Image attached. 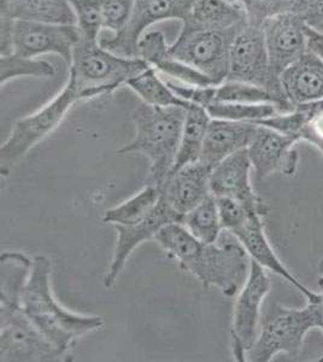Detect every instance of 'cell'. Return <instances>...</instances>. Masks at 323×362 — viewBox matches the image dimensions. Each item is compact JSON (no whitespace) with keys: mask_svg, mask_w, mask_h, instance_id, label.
Here are the masks:
<instances>
[{"mask_svg":"<svg viewBox=\"0 0 323 362\" xmlns=\"http://www.w3.org/2000/svg\"><path fill=\"white\" fill-rule=\"evenodd\" d=\"M153 240L182 271L196 276L205 288H218L225 296H237L249 276L251 257L233 235L223 239L221 233L216 243L205 244L182 223H169Z\"/></svg>","mask_w":323,"mask_h":362,"instance_id":"cell-1","label":"cell"},{"mask_svg":"<svg viewBox=\"0 0 323 362\" xmlns=\"http://www.w3.org/2000/svg\"><path fill=\"white\" fill-rule=\"evenodd\" d=\"M52 264L45 255L33 257V267L22 296V308L34 325L54 346L71 358V350L80 338L104 325L98 315L74 313L61 305L51 286Z\"/></svg>","mask_w":323,"mask_h":362,"instance_id":"cell-2","label":"cell"},{"mask_svg":"<svg viewBox=\"0 0 323 362\" xmlns=\"http://www.w3.org/2000/svg\"><path fill=\"white\" fill-rule=\"evenodd\" d=\"M187 107H155L141 103L135 107V136L131 143L117 150L119 155L143 153L150 160L151 184L160 185L175 165L180 148Z\"/></svg>","mask_w":323,"mask_h":362,"instance_id":"cell-3","label":"cell"},{"mask_svg":"<svg viewBox=\"0 0 323 362\" xmlns=\"http://www.w3.org/2000/svg\"><path fill=\"white\" fill-rule=\"evenodd\" d=\"M69 66L68 83L76 88L83 100H88L110 95L150 66L139 57L112 54L102 47L99 42L81 35Z\"/></svg>","mask_w":323,"mask_h":362,"instance_id":"cell-4","label":"cell"},{"mask_svg":"<svg viewBox=\"0 0 323 362\" xmlns=\"http://www.w3.org/2000/svg\"><path fill=\"white\" fill-rule=\"evenodd\" d=\"M315 329L309 308H287L278 300L264 307L258 337L246 361L269 362L280 354L298 358L310 329Z\"/></svg>","mask_w":323,"mask_h":362,"instance_id":"cell-5","label":"cell"},{"mask_svg":"<svg viewBox=\"0 0 323 362\" xmlns=\"http://www.w3.org/2000/svg\"><path fill=\"white\" fill-rule=\"evenodd\" d=\"M81 95L71 83H66L63 90L49 103L32 115L20 119L0 148V174L8 177L13 167L27 153L54 132L66 119L75 104L82 102Z\"/></svg>","mask_w":323,"mask_h":362,"instance_id":"cell-6","label":"cell"},{"mask_svg":"<svg viewBox=\"0 0 323 362\" xmlns=\"http://www.w3.org/2000/svg\"><path fill=\"white\" fill-rule=\"evenodd\" d=\"M237 33L184 20L179 37L169 45V54L220 85L228 78L230 47Z\"/></svg>","mask_w":323,"mask_h":362,"instance_id":"cell-7","label":"cell"},{"mask_svg":"<svg viewBox=\"0 0 323 362\" xmlns=\"http://www.w3.org/2000/svg\"><path fill=\"white\" fill-rule=\"evenodd\" d=\"M225 81H240L264 88L276 99L280 114L295 109L283 93L280 80L271 75L266 37L259 25L247 23L234 37L229 54L228 78Z\"/></svg>","mask_w":323,"mask_h":362,"instance_id":"cell-8","label":"cell"},{"mask_svg":"<svg viewBox=\"0 0 323 362\" xmlns=\"http://www.w3.org/2000/svg\"><path fill=\"white\" fill-rule=\"evenodd\" d=\"M71 358L63 354L33 321L22 305H0V361L59 362Z\"/></svg>","mask_w":323,"mask_h":362,"instance_id":"cell-9","label":"cell"},{"mask_svg":"<svg viewBox=\"0 0 323 362\" xmlns=\"http://www.w3.org/2000/svg\"><path fill=\"white\" fill-rule=\"evenodd\" d=\"M270 290L271 281L264 268L251 259L249 276L234 305L230 346L235 361L245 362L247 353L257 339L263 305Z\"/></svg>","mask_w":323,"mask_h":362,"instance_id":"cell-10","label":"cell"},{"mask_svg":"<svg viewBox=\"0 0 323 362\" xmlns=\"http://www.w3.org/2000/svg\"><path fill=\"white\" fill-rule=\"evenodd\" d=\"M196 0H135L131 18L114 37H104L99 44L122 57H138V47L145 30L165 20L184 22L192 13Z\"/></svg>","mask_w":323,"mask_h":362,"instance_id":"cell-11","label":"cell"},{"mask_svg":"<svg viewBox=\"0 0 323 362\" xmlns=\"http://www.w3.org/2000/svg\"><path fill=\"white\" fill-rule=\"evenodd\" d=\"M80 39L81 33L76 25L16 20L11 32V49L25 57L58 54L70 64Z\"/></svg>","mask_w":323,"mask_h":362,"instance_id":"cell-12","label":"cell"},{"mask_svg":"<svg viewBox=\"0 0 323 362\" xmlns=\"http://www.w3.org/2000/svg\"><path fill=\"white\" fill-rule=\"evenodd\" d=\"M299 140L275 129L259 126L249 146L246 148L258 180L273 174L293 177L298 169L299 155L295 145Z\"/></svg>","mask_w":323,"mask_h":362,"instance_id":"cell-13","label":"cell"},{"mask_svg":"<svg viewBox=\"0 0 323 362\" xmlns=\"http://www.w3.org/2000/svg\"><path fill=\"white\" fill-rule=\"evenodd\" d=\"M252 165L246 148L230 155L216 165L210 177V192L215 197H227L246 206L254 214L266 218L269 214L268 203L254 192L249 173Z\"/></svg>","mask_w":323,"mask_h":362,"instance_id":"cell-14","label":"cell"},{"mask_svg":"<svg viewBox=\"0 0 323 362\" xmlns=\"http://www.w3.org/2000/svg\"><path fill=\"white\" fill-rule=\"evenodd\" d=\"M307 23L295 13L271 17L263 23L270 71L276 80L307 51Z\"/></svg>","mask_w":323,"mask_h":362,"instance_id":"cell-15","label":"cell"},{"mask_svg":"<svg viewBox=\"0 0 323 362\" xmlns=\"http://www.w3.org/2000/svg\"><path fill=\"white\" fill-rule=\"evenodd\" d=\"M184 218L175 213L170 206L160 198V202L152 210L151 214L141 223L129 226H114L117 230V242L114 247V256L110 267L104 276V286L109 288L114 286L121 272L126 266L131 252L141 244L153 240L155 235L169 223H182Z\"/></svg>","mask_w":323,"mask_h":362,"instance_id":"cell-16","label":"cell"},{"mask_svg":"<svg viewBox=\"0 0 323 362\" xmlns=\"http://www.w3.org/2000/svg\"><path fill=\"white\" fill-rule=\"evenodd\" d=\"M213 169L198 160L172 170L160 184V198L175 213L184 215L208 197L210 192V177Z\"/></svg>","mask_w":323,"mask_h":362,"instance_id":"cell-17","label":"cell"},{"mask_svg":"<svg viewBox=\"0 0 323 362\" xmlns=\"http://www.w3.org/2000/svg\"><path fill=\"white\" fill-rule=\"evenodd\" d=\"M235 238L240 242L242 247H245L251 259L254 262L261 264L264 269L273 272L278 276H281L287 283L293 285L299 293H302L307 298V302H317L321 298V293H315L310 288L297 279L283 264V261L278 259L273 247L270 245L269 240L266 238L264 232V223L263 218L254 215L242 223V226L237 227L230 232Z\"/></svg>","mask_w":323,"mask_h":362,"instance_id":"cell-18","label":"cell"},{"mask_svg":"<svg viewBox=\"0 0 323 362\" xmlns=\"http://www.w3.org/2000/svg\"><path fill=\"white\" fill-rule=\"evenodd\" d=\"M138 57L165 78H172L177 83L196 87L215 85L209 76L172 57L169 54V45L165 37L158 30L143 34L138 47Z\"/></svg>","mask_w":323,"mask_h":362,"instance_id":"cell-19","label":"cell"},{"mask_svg":"<svg viewBox=\"0 0 323 362\" xmlns=\"http://www.w3.org/2000/svg\"><path fill=\"white\" fill-rule=\"evenodd\" d=\"M256 129L254 122L211 119L199 160L210 169L215 168L227 157L247 148Z\"/></svg>","mask_w":323,"mask_h":362,"instance_id":"cell-20","label":"cell"},{"mask_svg":"<svg viewBox=\"0 0 323 362\" xmlns=\"http://www.w3.org/2000/svg\"><path fill=\"white\" fill-rule=\"evenodd\" d=\"M283 93L293 107L323 99V61L310 51L280 76Z\"/></svg>","mask_w":323,"mask_h":362,"instance_id":"cell-21","label":"cell"},{"mask_svg":"<svg viewBox=\"0 0 323 362\" xmlns=\"http://www.w3.org/2000/svg\"><path fill=\"white\" fill-rule=\"evenodd\" d=\"M0 20L76 25L69 0H0Z\"/></svg>","mask_w":323,"mask_h":362,"instance_id":"cell-22","label":"cell"},{"mask_svg":"<svg viewBox=\"0 0 323 362\" xmlns=\"http://www.w3.org/2000/svg\"><path fill=\"white\" fill-rule=\"evenodd\" d=\"M186 20L208 28L240 32L247 23L245 8L229 0H196Z\"/></svg>","mask_w":323,"mask_h":362,"instance_id":"cell-23","label":"cell"},{"mask_svg":"<svg viewBox=\"0 0 323 362\" xmlns=\"http://www.w3.org/2000/svg\"><path fill=\"white\" fill-rule=\"evenodd\" d=\"M210 121L211 117L205 107L194 103L187 107L180 148L177 151L172 170L182 168L184 165H191V163H196L201 160L205 136H206Z\"/></svg>","mask_w":323,"mask_h":362,"instance_id":"cell-24","label":"cell"},{"mask_svg":"<svg viewBox=\"0 0 323 362\" xmlns=\"http://www.w3.org/2000/svg\"><path fill=\"white\" fill-rule=\"evenodd\" d=\"M0 262V305H22V296L33 267V259L18 251H6L1 254Z\"/></svg>","mask_w":323,"mask_h":362,"instance_id":"cell-25","label":"cell"},{"mask_svg":"<svg viewBox=\"0 0 323 362\" xmlns=\"http://www.w3.org/2000/svg\"><path fill=\"white\" fill-rule=\"evenodd\" d=\"M213 103H271L276 107V99L268 90L251 83L225 81L201 88L199 98L201 107H206Z\"/></svg>","mask_w":323,"mask_h":362,"instance_id":"cell-26","label":"cell"},{"mask_svg":"<svg viewBox=\"0 0 323 362\" xmlns=\"http://www.w3.org/2000/svg\"><path fill=\"white\" fill-rule=\"evenodd\" d=\"M160 199V186L150 184L119 206L107 209L102 216V221L112 226H129L141 223L151 214Z\"/></svg>","mask_w":323,"mask_h":362,"instance_id":"cell-27","label":"cell"},{"mask_svg":"<svg viewBox=\"0 0 323 362\" xmlns=\"http://www.w3.org/2000/svg\"><path fill=\"white\" fill-rule=\"evenodd\" d=\"M126 86L134 90L143 102L155 107H189L192 104L175 95L160 73L151 66L131 78Z\"/></svg>","mask_w":323,"mask_h":362,"instance_id":"cell-28","label":"cell"},{"mask_svg":"<svg viewBox=\"0 0 323 362\" xmlns=\"http://www.w3.org/2000/svg\"><path fill=\"white\" fill-rule=\"evenodd\" d=\"M182 225L201 243H216L223 230L216 197L210 194L203 199L198 206L184 215Z\"/></svg>","mask_w":323,"mask_h":362,"instance_id":"cell-29","label":"cell"},{"mask_svg":"<svg viewBox=\"0 0 323 362\" xmlns=\"http://www.w3.org/2000/svg\"><path fill=\"white\" fill-rule=\"evenodd\" d=\"M0 83L5 86L8 81L18 78H44L54 76V64L37 59V57H25L20 54H8L0 56Z\"/></svg>","mask_w":323,"mask_h":362,"instance_id":"cell-30","label":"cell"},{"mask_svg":"<svg viewBox=\"0 0 323 362\" xmlns=\"http://www.w3.org/2000/svg\"><path fill=\"white\" fill-rule=\"evenodd\" d=\"M205 109L211 119L246 122H256L278 114V107L271 103H213Z\"/></svg>","mask_w":323,"mask_h":362,"instance_id":"cell-31","label":"cell"},{"mask_svg":"<svg viewBox=\"0 0 323 362\" xmlns=\"http://www.w3.org/2000/svg\"><path fill=\"white\" fill-rule=\"evenodd\" d=\"M69 4L82 37L99 42V33L104 28L100 0H69Z\"/></svg>","mask_w":323,"mask_h":362,"instance_id":"cell-32","label":"cell"},{"mask_svg":"<svg viewBox=\"0 0 323 362\" xmlns=\"http://www.w3.org/2000/svg\"><path fill=\"white\" fill-rule=\"evenodd\" d=\"M297 107L302 114L299 140L315 146L323 160V99L312 103L300 104Z\"/></svg>","mask_w":323,"mask_h":362,"instance_id":"cell-33","label":"cell"},{"mask_svg":"<svg viewBox=\"0 0 323 362\" xmlns=\"http://www.w3.org/2000/svg\"><path fill=\"white\" fill-rule=\"evenodd\" d=\"M249 25H259L271 17L293 13L295 0H242Z\"/></svg>","mask_w":323,"mask_h":362,"instance_id":"cell-34","label":"cell"},{"mask_svg":"<svg viewBox=\"0 0 323 362\" xmlns=\"http://www.w3.org/2000/svg\"><path fill=\"white\" fill-rule=\"evenodd\" d=\"M135 0H100L104 28L117 33L131 18Z\"/></svg>","mask_w":323,"mask_h":362,"instance_id":"cell-35","label":"cell"},{"mask_svg":"<svg viewBox=\"0 0 323 362\" xmlns=\"http://www.w3.org/2000/svg\"><path fill=\"white\" fill-rule=\"evenodd\" d=\"M217 206H218V214L221 220L222 230H235L242 223L247 221L251 216H254V213L249 211L246 206L240 203L227 197H216ZM259 216V215H257ZM262 218V216H261Z\"/></svg>","mask_w":323,"mask_h":362,"instance_id":"cell-36","label":"cell"},{"mask_svg":"<svg viewBox=\"0 0 323 362\" xmlns=\"http://www.w3.org/2000/svg\"><path fill=\"white\" fill-rule=\"evenodd\" d=\"M293 13L307 25L323 20V0H295Z\"/></svg>","mask_w":323,"mask_h":362,"instance_id":"cell-37","label":"cell"},{"mask_svg":"<svg viewBox=\"0 0 323 362\" xmlns=\"http://www.w3.org/2000/svg\"><path fill=\"white\" fill-rule=\"evenodd\" d=\"M305 34H307V51L316 54L323 61V34L307 25H305Z\"/></svg>","mask_w":323,"mask_h":362,"instance_id":"cell-38","label":"cell"},{"mask_svg":"<svg viewBox=\"0 0 323 362\" xmlns=\"http://www.w3.org/2000/svg\"><path fill=\"white\" fill-rule=\"evenodd\" d=\"M319 284L321 288H322V291H321V302L323 303V259L319 261Z\"/></svg>","mask_w":323,"mask_h":362,"instance_id":"cell-39","label":"cell"},{"mask_svg":"<svg viewBox=\"0 0 323 362\" xmlns=\"http://www.w3.org/2000/svg\"><path fill=\"white\" fill-rule=\"evenodd\" d=\"M309 27L323 34V20L322 21L316 22V23H314L312 25H309Z\"/></svg>","mask_w":323,"mask_h":362,"instance_id":"cell-40","label":"cell"},{"mask_svg":"<svg viewBox=\"0 0 323 362\" xmlns=\"http://www.w3.org/2000/svg\"><path fill=\"white\" fill-rule=\"evenodd\" d=\"M229 1H233V3H239V4H240L242 0H229Z\"/></svg>","mask_w":323,"mask_h":362,"instance_id":"cell-41","label":"cell"}]
</instances>
